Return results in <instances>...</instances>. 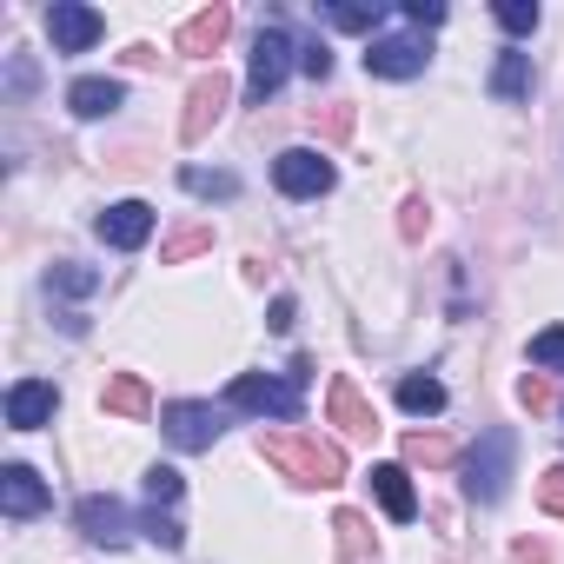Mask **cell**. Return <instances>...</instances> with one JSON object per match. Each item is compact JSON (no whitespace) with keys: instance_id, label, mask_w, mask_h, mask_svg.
<instances>
[{"instance_id":"cell-1","label":"cell","mask_w":564,"mask_h":564,"mask_svg":"<svg viewBox=\"0 0 564 564\" xmlns=\"http://www.w3.org/2000/svg\"><path fill=\"white\" fill-rule=\"evenodd\" d=\"M259 452H265L279 471H286L293 485H319V491H326V485L346 478V452L326 445V438H313V432H265Z\"/></svg>"},{"instance_id":"cell-2","label":"cell","mask_w":564,"mask_h":564,"mask_svg":"<svg viewBox=\"0 0 564 564\" xmlns=\"http://www.w3.org/2000/svg\"><path fill=\"white\" fill-rule=\"evenodd\" d=\"M313 379V359H293V379L279 386V379H259V372H239L226 386V405L239 412H265V419H300V386Z\"/></svg>"},{"instance_id":"cell-3","label":"cell","mask_w":564,"mask_h":564,"mask_svg":"<svg viewBox=\"0 0 564 564\" xmlns=\"http://www.w3.org/2000/svg\"><path fill=\"white\" fill-rule=\"evenodd\" d=\"M511 432L505 425H491V432H478V445H471V458H465V498L471 505H498L505 498V485H511Z\"/></svg>"},{"instance_id":"cell-4","label":"cell","mask_w":564,"mask_h":564,"mask_svg":"<svg viewBox=\"0 0 564 564\" xmlns=\"http://www.w3.org/2000/svg\"><path fill=\"white\" fill-rule=\"evenodd\" d=\"M333 160L326 153H313V147H286L272 160V186L286 193V199H319V193H333Z\"/></svg>"},{"instance_id":"cell-5","label":"cell","mask_w":564,"mask_h":564,"mask_svg":"<svg viewBox=\"0 0 564 564\" xmlns=\"http://www.w3.org/2000/svg\"><path fill=\"white\" fill-rule=\"evenodd\" d=\"M293 34L286 28H265L259 41H252V67H246V94L252 100H272L279 87H286V74H293Z\"/></svg>"},{"instance_id":"cell-6","label":"cell","mask_w":564,"mask_h":564,"mask_svg":"<svg viewBox=\"0 0 564 564\" xmlns=\"http://www.w3.org/2000/svg\"><path fill=\"white\" fill-rule=\"evenodd\" d=\"M226 100H232V80H226L219 67H213V74H199V80H193V94H186V120H180V140H186V147H199V140L219 127Z\"/></svg>"},{"instance_id":"cell-7","label":"cell","mask_w":564,"mask_h":564,"mask_svg":"<svg viewBox=\"0 0 564 564\" xmlns=\"http://www.w3.org/2000/svg\"><path fill=\"white\" fill-rule=\"evenodd\" d=\"M47 34H54V54H87L107 34V21L94 8H80V0H54V8H47Z\"/></svg>"},{"instance_id":"cell-8","label":"cell","mask_w":564,"mask_h":564,"mask_svg":"<svg viewBox=\"0 0 564 564\" xmlns=\"http://www.w3.org/2000/svg\"><path fill=\"white\" fill-rule=\"evenodd\" d=\"M160 425H166V438H173L180 452H206V445L219 438V412H213V405H193V399L166 405V412H160Z\"/></svg>"},{"instance_id":"cell-9","label":"cell","mask_w":564,"mask_h":564,"mask_svg":"<svg viewBox=\"0 0 564 564\" xmlns=\"http://www.w3.org/2000/svg\"><path fill=\"white\" fill-rule=\"evenodd\" d=\"M366 74H379V80H412V74H425V41H412V34L372 41V47H366Z\"/></svg>"},{"instance_id":"cell-10","label":"cell","mask_w":564,"mask_h":564,"mask_svg":"<svg viewBox=\"0 0 564 564\" xmlns=\"http://www.w3.org/2000/svg\"><path fill=\"white\" fill-rule=\"evenodd\" d=\"M74 518H80V531H87L94 544H107V551H120V544L133 538V518H127V505H120V498H100V491H94V498H80V511H74Z\"/></svg>"},{"instance_id":"cell-11","label":"cell","mask_w":564,"mask_h":564,"mask_svg":"<svg viewBox=\"0 0 564 564\" xmlns=\"http://www.w3.org/2000/svg\"><path fill=\"white\" fill-rule=\"evenodd\" d=\"M100 239L120 246V252L147 246V239H153V206H147V199H120V206H107V213H100Z\"/></svg>"},{"instance_id":"cell-12","label":"cell","mask_w":564,"mask_h":564,"mask_svg":"<svg viewBox=\"0 0 564 564\" xmlns=\"http://www.w3.org/2000/svg\"><path fill=\"white\" fill-rule=\"evenodd\" d=\"M326 412H333V425H339L346 438H372V432H379V412H372V405L359 399V386H352L346 372H339V379L326 386Z\"/></svg>"},{"instance_id":"cell-13","label":"cell","mask_w":564,"mask_h":564,"mask_svg":"<svg viewBox=\"0 0 564 564\" xmlns=\"http://www.w3.org/2000/svg\"><path fill=\"white\" fill-rule=\"evenodd\" d=\"M54 405H61V392H54L47 379H21V386L8 392V425H14V432H41V425L54 419Z\"/></svg>"},{"instance_id":"cell-14","label":"cell","mask_w":564,"mask_h":564,"mask_svg":"<svg viewBox=\"0 0 564 564\" xmlns=\"http://www.w3.org/2000/svg\"><path fill=\"white\" fill-rule=\"evenodd\" d=\"M226 34H232V8H206V14H193L186 28H180V54H193V61H206V54H219L226 47Z\"/></svg>"},{"instance_id":"cell-15","label":"cell","mask_w":564,"mask_h":564,"mask_svg":"<svg viewBox=\"0 0 564 564\" xmlns=\"http://www.w3.org/2000/svg\"><path fill=\"white\" fill-rule=\"evenodd\" d=\"M120 100H127V87H120V80H100V74H87V80L67 87V107H74L80 120H107Z\"/></svg>"},{"instance_id":"cell-16","label":"cell","mask_w":564,"mask_h":564,"mask_svg":"<svg viewBox=\"0 0 564 564\" xmlns=\"http://www.w3.org/2000/svg\"><path fill=\"white\" fill-rule=\"evenodd\" d=\"M372 491H379L386 518H399V524H412V518H419V491H412V478H405L399 465H372Z\"/></svg>"},{"instance_id":"cell-17","label":"cell","mask_w":564,"mask_h":564,"mask_svg":"<svg viewBox=\"0 0 564 564\" xmlns=\"http://www.w3.org/2000/svg\"><path fill=\"white\" fill-rule=\"evenodd\" d=\"M0 505H8L14 518H34V511H47V485L28 465H8L0 471Z\"/></svg>"},{"instance_id":"cell-18","label":"cell","mask_w":564,"mask_h":564,"mask_svg":"<svg viewBox=\"0 0 564 564\" xmlns=\"http://www.w3.org/2000/svg\"><path fill=\"white\" fill-rule=\"evenodd\" d=\"M100 405H107L113 419H147V412H153V392H147L140 372H113L107 392H100Z\"/></svg>"},{"instance_id":"cell-19","label":"cell","mask_w":564,"mask_h":564,"mask_svg":"<svg viewBox=\"0 0 564 564\" xmlns=\"http://www.w3.org/2000/svg\"><path fill=\"white\" fill-rule=\"evenodd\" d=\"M491 94H498V100H524V94H531V54H498Z\"/></svg>"},{"instance_id":"cell-20","label":"cell","mask_w":564,"mask_h":564,"mask_svg":"<svg viewBox=\"0 0 564 564\" xmlns=\"http://www.w3.org/2000/svg\"><path fill=\"white\" fill-rule=\"evenodd\" d=\"M399 405H405V412H445V386H438L432 372H405V379H399Z\"/></svg>"},{"instance_id":"cell-21","label":"cell","mask_w":564,"mask_h":564,"mask_svg":"<svg viewBox=\"0 0 564 564\" xmlns=\"http://www.w3.org/2000/svg\"><path fill=\"white\" fill-rule=\"evenodd\" d=\"M405 458L438 471V465H452V458H458V445H452L445 432H405Z\"/></svg>"},{"instance_id":"cell-22","label":"cell","mask_w":564,"mask_h":564,"mask_svg":"<svg viewBox=\"0 0 564 564\" xmlns=\"http://www.w3.org/2000/svg\"><path fill=\"white\" fill-rule=\"evenodd\" d=\"M94 286H100V272H94V265H80V259L47 265V293H74V300H80V293H94Z\"/></svg>"},{"instance_id":"cell-23","label":"cell","mask_w":564,"mask_h":564,"mask_svg":"<svg viewBox=\"0 0 564 564\" xmlns=\"http://www.w3.org/2000/svg\"><path fill=\"white\" fill-rule=\"evenodd\" d=\"M193 252H213V226H180V232L160 246V265H180V259H193Z\"/></svg>"},{"instance_id":"cell-24","label":"cell","mask_w":564,"mask_h":564,"mask_svg":"<svg viewBox=\"0 0 564 564\" xmlns=\"http://www.w3.org/2000/svg\"><path fill=\"white\" fill-rule=\"evenodd\" d=\"M180 186H186V193H199V199H232V193H239V180H232V173H206V166H186V173H180Z\"/></svg>"},{"instance_id":"cell-25","label":"cell","mask_w":564,"mask_h":564,"mask_svg":"<svg viewBox=\"0 0 564 564\" xmlns=\"http://www.w3.org/2000/svg\"><path fill=\"white\" fill-rule=\"evenodd\" d=\"M140 531H147V538H153L160 551H180V544H186V524H180V518H166L160 505H153V511L140 518Z\"/></svg>"},{"instance_id":"cell-26","label":"cell","mask_w":564,"mask_h":564,"mask_svg":"<svg viewBox=\"0 0 564 564\" xmlns=\"http://www.w3.org/2000/svg\"><path fill=\"white\" fill-rule=\"evenodd\" d=\"M333 531H339V557H366V551H372V538H366V518H359V511H339V518H333Z\"/></svg>"},{"instance_id":"cell-27","label":"cell","mask_w":564,"mask_h":564,"mask_svg":"<svg viewBox=\"0 0 564 564\" xmlns=\"http://www.w3.org/2000/svg\"><path fill=\"white\" fill-rule=\"evenodd\" d=\"M326 21H333L339 34H372V28H379V0H372V8H326Z\"/></svg>"},{"instance_id":"cell-28","label":"cell","mask_w":564,"mask_h":564,"mask_svg":"<svg viewBox=\"0 0 564 564\" xmlns=\"http://www.w3.org/2000/svg\"><path fill=\"white\" fill-rule=\"evenodd\" d=\"M498 28L505 34H531L538 28V0H498Z\"/></svg>"},{"instance_id":"cell-29","label":"cell","mask_w":564,"mask_h":564,"mask_svg":"<svg viewBox=\"0 0 564 564\" xmlns=\"http://www.w3.org/2000/svg\"><path fill=\"white\" fill-rule=\"evenodd\" d=\"M531 359H538V366H557V372H564V326H544V333L531 339Z\"/></svg>"},{"instance_id":"cell-30","label":"cell","mask_w":564,"mask_h":564,"mask_svg":"<svg viewBox=\"0 0 564 564\" xmlns=\"http://www.w3.org/2000/svg\"><path fill=\"white\" fill-rule=\"evenodd\" d=\"M147 498H153V505H173V498H180V471H173V465H153V471H147Z\"/></svg>"},{"instance_id":"cell-31","label":"cell","mask_w":564,"mask_h":564,"mask_svg":"<svg viewBox=\"0 0 564 564\" xmlns=\"http://www.w3.org/2000/svg\"><path fill=\"white\" fill-rule=\"evenodd\" d=\"M538 505H544L551 518H564V465H551V471L538 478Z\"/></svg>"},{"instance_id":"cell-32","label":"cell","mask_w":564,"mask_h":564,"mask_svg":"<svg viewBox=\"0 0 564 564\" xmlns=\"http://www.w3.org/2000/svg\"><path fill=\"white\" fill-rule=\"evenodd\" d=\"M425 226H432V213H425V199L412 193V199H405V213H399V232H405V239H425Z\"/></svg>"},{"instance_id":"cell-33","label":"cell","mask_w":564,"mask_h":564,"mask_svg":"<svg viewBox=\"0 0 564 564\" xmlns=\"http://www.w3.org/2000/svg\"><path fill=\"white\" fill-rule=\"evenodd\" d=\"M551 399H557V392H551V386H544L538 372H531V379H518V405H531V412H544Z\"/></svg>"},{"instance_id":"cell-34","label":"cell","mask_w":564,"mask_h":564,"mask_svg":"<svg viewBox=\"0 0 564 564\" xmlns=\"http://www.w3.org/2000/svg\"><path fill=\"white\" fill-rule=\"evenodd\" d=\"M511 564H557V557H551V544H538V538H518V544H511Z\"/></svg>"},{"instance_id":"cell-35","label":"cell","mask_w":564,"mask_h":564,"mask_svg":"<svg viewBox=\"0 0 564 564\" xmlns=\"http://www.w3.org/2000/svg\"><path fill=\"white\" fill-rule=\"evenodd\" d=\"M405 14H412L419 28H438V21H445V0H405Z\"/></svg>"},{"instance_id":"cell-36","label":"cell","mask_w":564,"mask_h":564,"mask_svg":"<svg viewBox=\"0 0 564 564\" xmlns=\"http://www.w3.org/2000/svg\"><path fill=\"white\" fill-rule=\"evenodd\" d=\"M300 67H306L313 80H326V74H333V54H326V47L313 41V47H300Z\"/></svg>"},{"instance_id":"cell-37","label":"cell","mask_w":564,"mask_h":564,"mask_svg":"<svg viewBox=\"0 0 564 564\" xmlns=\"http://www.w3.org/2000/svg\"><path fill=\"white\" fill-rule=\"evenodd\" d=\"M313 127H326L333 140H346L352 133V107H326V120H313Z\"/></svg>"},{"instance_id":"cell-38","label":"cell","mask_w":564,"mask_h":564,"mask_svg":"<svg viewBox=\"0 0 564 564\" xmlns=\"http://www.w3.org/2000/svg\"><path fill=\"white\" fill-rule=\"evenodd\" d=\"M293 319H300V306H293V300H272V313H265V326H272V333H293Z\"/></svg>"}]
</instances>
